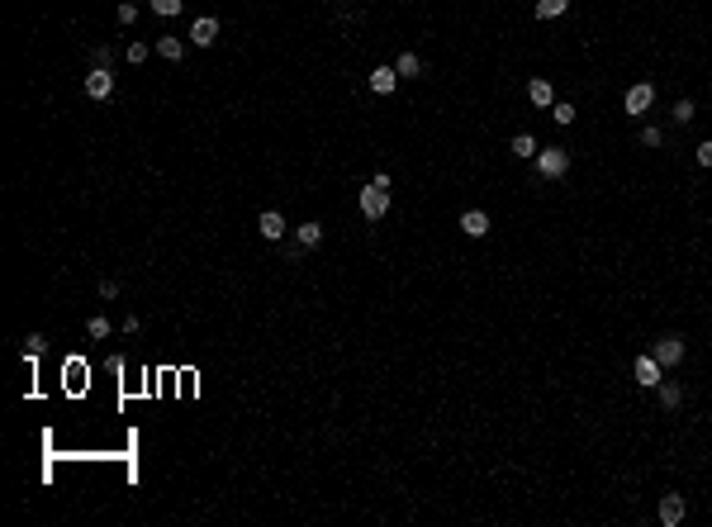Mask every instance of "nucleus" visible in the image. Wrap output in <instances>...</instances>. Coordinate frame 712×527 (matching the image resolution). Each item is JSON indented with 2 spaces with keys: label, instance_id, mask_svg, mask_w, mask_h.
I'll use <instances>...</instances> for the list:
<instances>
[{
  "label": "nucleus",
  "instance_id": "6ab92c4d",
  "mask_svg": "<svg viewBox=\"0 0 712 527\" xmlns=\"http://www.w3.org/2000/svg\"><path fill=\"white\" fill-rule=\"evenodd\" d=\"M551 119H555V124H575V105H570V100L551 105Z\"/></svg>",
  "mask_w": 712,
  "mask_h": 527
},
{
  "label": "nucleus",
  "instance_id": "9d476101",
  "mask_svg": "<svg viewBox=\"0 0 712 527\" xmlns=\"http://www.w3.org/2000/svg\"><path fill=\"white\" fill-rule=\"evenodd\" d=\"M256 228H261V238H266V242L285 238V219H281V214H276V209H266V214L256 219Z\"/></svg>",
  "mask_w": 712,
  "mask_h": 527
},
{
  "label": "nucleus",
  "instance_id": "5701e85b",
  "mask_svg": "<svg viewBox=\"0 0 712 527\" xmlns=\"http://www.w3.org/2000/svg\"><path fill=\"white\" fill-rule=\"evenodd\" d=\"M86 333L100 342V337H110V323H105V319H91V323H86Z\"/></svg>",
  "mask_w": 712,
  "mask_h": 527
},
{
  "label": "nucleus",
  "instance_id": "7ed1b4c3",
  "mask_svg": "<svg viewBox=\"0 0 712 527\" xmlns=\"http://www.w3.org/2000/svg\"><path fill=\"white\" fill-rule=\"evenodd\" d=\"M385 209H390V191H385V186H375V181H371V186H366V191H361V214H366V219H380Z\"/></svg>",
  "mask_w": 712,
  "mask_h": 527
},
{
  "label": "nucleus",
  "instance_id": "4be33fe9",
  "mask_svg": "<svg viewBox=\"0 0 712 527\" xmlns=\"http://www.w3.org/2000/svg\"><path fill=\"white\" fill-rule=\"evenodd\" d=\"M689 119H694V100H679L674 105V124H689Z\"/></svg>",
  "mask_w": 712,
  "mask_h": 527
},
{
  "label": "nucleus",
  "instance_id": "b1692460",
  "mask_svg": "<svg viewBox=\"0 0 712 527\" xmlns=\"http://www.w3.org/2000/svg\"><path fill=\"white\" fill-rule=\"evenodd\" d=\"M698 166H712V138H708V143H698Z\"/></svg>",
  "mask_w": 712,
  "mask_h": 527
},
{
  "label": "nucleus",
  "instance_id": "20e7f679",
  "mask_svg": "<svg viewBox=\"0 0 712 527\" xmlns=\"http://www.w3.org/2000/svg\"><path fill=\"white\" fill-rule=\"evenodd\" d=\"M636 385H641V390H655V385H660L665 380V366H660V361H655V356H650V351H646V356H636Z\"/></svg>",
  "mask_w": 712,
  "mask_h": 527
},
{
  "label": "nucleus",
  "instance_id": "2eb2a0df",
  "mask_svg": "<svg viewBox=\"0 0 712 527\" xmlns=\"http://www.w3.org/2000/svg\"><path fill=\"white\" fill-rule=\"evenodd\" d=\"M655 395H660L665 409H679V404H684V390H679L674 380H660V385H655Z\"/></svg>",
  "mask_w": 712,
  "mask_h": 527
},
{
  "label": "nucleus",
  "instance_id": "dca6fc26",
  "mask_svg": "<svg viewBox=\"0 0 712 527\" xmlns=\"http://www.w3.org/2000/svg\"><path fill=\"white\" fill-rule=\"evenodd\" d=\"M295 238H300V247H318V242H323V224H300Z\"/></svg>",
  "mask_w": 712,
  "mask_h": 527
},
{
  "label": "nucleus",
  "instance_id": "f257e3e1",
  "mask_svg": "<svg viewBox=\"0 0 712 527\" xmlns=\"http://www.w3.org/2000/svg\"><path fill=\"white\" fill-rule=\"evenodd\" d=\"M537 171L546 176V181H560V176L570 171V152H560V147H541V152H537Z\"/></svg>",
  "mask_w": 712,
  "mask_h": 527
},
{
  "label": "nucleus",
  "instance_id": "412c9836",
  "mask_svg": "<svg viewBox=\"0 0 712 527\" xmlns=\"http://www.w3.org/2000/svg\"><path fill=\"white\" fill-rule=\"evenodd\" d=\"M181 5H186V0H152V10H157V15H166V19H171Z\"/></svg>",
  "mask_w": 712,
  "mask_h": 527
},
{
  "label": "nucleus",
  "instance_id": "4468645a",
  "mask_svg": "<svg viewBox=\"0 0 712 527\" xmlns=\"http://www.w3.org/2000/svg\"><path fill=\"white\" fill-rule=\"evenodd\" d=\"M527 100H532V105H555V91H551V81H532V86H527Z\"/></svg>",
  "mask_w": 712,
  "mask_h": 527
},
{
  "label": "nucleus",
  "instance_id": "f8f14e48",
  "mask_svg": "<svg viewBox=\"0 0 712 527\" xmlns=\"http://www.w3.org/2000/svg\"><path fill=\"white\" fill-rule=\"evenodd\" d=\"M395 72H399V76H423V57H418V52H399V57H395Z\"/></svg>",
  "mask_w": 712,
  "mask_h": 527
},
{
  "label": "nucleus",
  "instance_id": "393cba45",
  "mask_svg": "<svg viewBox=\"0 0 712 527\" xmlns=\"http://www.w3.org/2000/svg\"><path fill=\"white\" fill-rule=\"evenodd\" d=\"M641 143H646V147H660V128H641Z\"/></svg>",
  "mask_w": 712,
  "mask_h": 527
},
{
  "label": "nucleus",
  "instance_id": "1a4fd4ad",
  "mask_svg": "<svg viewBox=\"0 0 712 527\" xmlns=\"http://www.w3.org/2000/svg\"><path fill=\"white\" fill-rule=\"evenodd\" d=\"M460 233H465V238H485V233H490V214H485V209L460 214Z\"/></svg>",
  "mask_w": 712,
  "mask_h": 527
},
{
  "label": "nucleus",
  "instance_id": "0eeeda50",
  "mask_svg": "<svg viewBox=\"0 0 712 527\" xmlns=\"http://www.w3.org/2000/svg\"><path fill=\"white\" fill-rule=\"evenodd\" d=\"M190 43H195V48H209V43H219V19H195V24H190Z\"/></svg>",
  "mask_w": 712,
  "mask_h": 527
},
{
  "label": "nucleus",
  "instance_id": "9b49d317",
  "mask_svg": "<svg viewBox=\"0 0 712 527\" xmlns=\"http://www.w3.org/2000/svg\"><path fill=\"white\" fill-rule=\"evenodd\" d=\"M395 81H399L395 67H375V72H371V91H375V96H390V91H395Z\"/></svg>",
  "mask_w": 712,
  "mask_h": 527
},
{
  "label": "nucleus",
  "instance_id": "f03ea898",
  "mask_svg": "<svg viewBox=\"0 0 712 527\" xmlns=\"http://www.w3.org/2000/svg\"><path fill=\"white\" fill-rule=\"evenodd\" d=\"M650 105H655V86H646V81H636L632 91L622 96V110H627V114H646Z\"/></svg>",
  "mask_w": 712,
  "mask_h": 527
},
{
  "label": "nucleus",
  "instance_id": "a211bd4d",
  "mask_svg": "<svg viewBox=\"0 0 712 527\" xmlns=\"http://www.w3.org/2000/svg\"><path fill=\"white\" fill-rule=\"evenodd\" d=\"M513 152H518V157H537L541 147H537V138H532V133H518V138H513Z\"/></svg>",
  "mask_w": 712,
  "mask_h": 527
},
{
  "label": "nucleus",
  "instance_id": "ddd939ff",
  "mask_svg": "<svg viewBox=\"0 0 712 527\" xmlns=\"http://www.w3.org/2000/svg\"><path fill=\"white\" fill-rule=\"evenodd\" d=\"M157 52L166 57V62H181V57H186V43H181V38H171V33H162V38H157Z\"/></svg>",
  "mask_w": 712,
  "mask_h": 527
},
{
  "label": "nucleus",
  "instance_id": "aec40b11",
  "mask_svg": "<svg viewBox=\"0 0 712 527\" xmlns=\"http://www.w3.org/2000/svg\"><path fill=\"white\" fill-rule=\"evenodd\" d=\"M124 57H128L133 67H142V62H147V43H128V52H124Z\"/></svg>",
  "mask_w": 712,
  "mask_h": 527
},
{
  "label": "nucleus",
  "instance_id": "a878e982",
  "mask_svg": "<svg viewBox=\"0 0 712 527\" xmlns=\"http://www.w3.org/2000/svg\"><path fill=\"white\" fill-rule=\"evenodd\" d=\"M38 351H43V337H38V333H33V337H29V342H24V356H38Z\"/></svg>",
  "mask_w": 712,
  "mask_h": 527
},
{
  "label": "nucleus",
  "instance_id": "423d86ee",
  "mask_svg": "<svg viewBox=\"0 0 712 527\" xmlns=\"http://www.w3.org/2000/svg\"><path fill=\"white\" fill-rule=\"evenodd\" d=\"M650 356H655L660 366H679V361H684V337H674V333H669V337H660Z\"/></svg>",
  "mask_w": 712,
  "mask_h": 527
},
{
  "label": "nucleus",
  "instance_id": "39448f33",
  "mask_svg": "<svg viewBox=\"0 0 712 527\" xmlns=\"http://www.w3.org/2000/svg\"><path fill=\"white\" fill-rule=\"evenodd\" d=\"M86 96H91V100H110V96H114L110 67H91V76H86Z\"/></svg>",
  "mask_w": 712,
  "mask_h": 527
},
{
  "label": "nucleus",
  "instance_id": "f3484780",
  "mask_svg": "<svg viewBox=\"0 0 712 527\" xmlns=\"http://www.w3.org/2000/svg\"><path fill=\"white\" fill-rule=\"evenodd\" d=\"M565 10H570V0H537V19H555Z\"/></svg>",
  "mask_w": 712,
  "mask_h": 527
},
{
  "label": "nucleus",
  "instance_id": "6e6552de",
  "mask_svg": "<svg viewBox=\"0 0 712 527\" xmlns=\"http://www.w3.org/2000/svg\"><path fill=\"white\" fill-rule=\"evenodd\" d=\"M684 513H689V504H684V494H665L660 499V523L665 527H679Z\"/></svg>",
  "mask_w": 712,
  "mask_h": 527
}]
</instances>
